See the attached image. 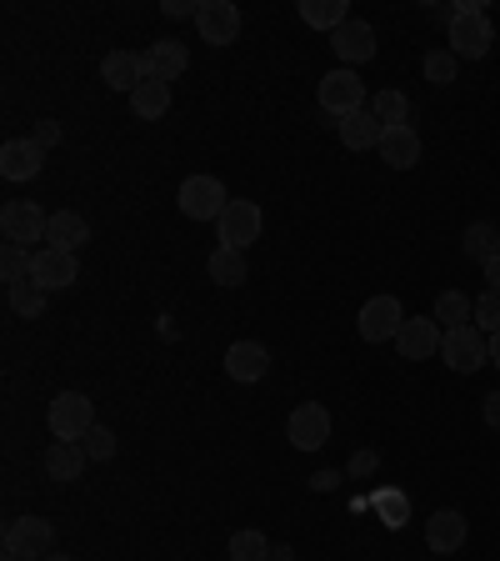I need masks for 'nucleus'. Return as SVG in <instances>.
Instances as JSON below:
<instances>
[{
  "instance_id": "obj_1",
  "label": "nucleus",
  "mask_w": 500,
  "mask_h": 561,
  "mask_svg": "<svg viewBox=\"0 0 500 561\" xmlns=\"http://www.w3.org/2000/svg\"><path fill=\"white\" fill-rule=\"evenodd\" d=\"M496 41V25L486 21V5L480 0H461L451 21V56L455 60H480Z\"/></svg>"
},
{
  "instance_id": "obj_2",
  "label": "nucleus",
  "mask_w": 500,
  "mask_h": 561,
  "mask_svg": "<svg viewBox=\"0 0 500 561\" xmlns=\"http://www.w3.org/2000/svg\"><path fill=\"white\" fill-rule=\"evenodd\" d=\"M321 111L326 116H356V111H365V85H361V76L350 66H340V70H330V76H321Z\"/></svg>"
},
{
  "instance_id": "obj_3",
  "label": "nucleus",
  "mask_w": 500,
  "mask_h": 561,
  "mask_svg": "<svg viewBox=\"0 0 500 561\" xmlns=\"http://www.w3.org/2000/svg\"><path fill=\"white\" fill-rule=\"evenodd\" d=\"M91 426H95L91 397H81V391H60V397L50 401V432H56V442H85Z\"/></svg>"
},
{
  "instance_id": "obj_4",
  "label": "nucleus",
  "mask_w": 500,
  "mask_h": 561,
  "mask_svg": "<svg viewBox=\"0 0 500 561\" xmlns=\"http://www.w3.org/2000/svg\"><path fill=\"white\" fill-rule=\"evenodd\" d=\"M225 206H231V196H225V186L216 175H186L181 181V210L190 221H221Z\"/></svg>"
},
{
  "instance_id": "obj_5",
  "label": "nucleus",
  "mask_w": 500,
  "mask_h": 561,
  "mask_svg": "<svg viewBox=\"0 0 500 561\" xmlns=\"http://www.w3.org/2000/svg\"><path fill=\"white\" fill-rule=\"evenodd\" d=\"M441 356H445L451 371L470 376V371H480V366L490 362V336L486 331H476V327H455V331H445Z\"/></svg>"
},
{
  "instance_id": "obj_6",
  "label": "nucleus",
  "mask_w": 500,
  "mask_h": 561,
  "mask_svg": "<svg viewBox=\"0 0 500 561\" xmlns=\"http://www.w3.org/2000/svg\"><path fill=\"white\" fill-rule=\"evenodd\" d=\"M50 547H56V526H50L46 516H15V522L5 526V551H15V557L46 561Z\"/></svg>"
},
{
  "instance_id": "obj_7",
  "label": "nucleus",
  "mask_w": 500,
  "mask_h": 561,
  "mask_svg": "<svg viewBox=\"0 0 500 561\" xmlns=\"http://www.w3.org/2000/svg\"><path fill=\"white\" fill-rule=\"evenodd\" d=\"M0 231H5V245L46 241L50 216L35 206V201H5V210H0Z\"/></svg>"
},
{
  "instance_id": "obj_8",
  "label": "nucleus",
  "mask_w": 500,
  "mask_h": 561,
  "mask_svg": "<svg viewBox=\"0 0 500 561\" xmlns=\"http://www.w3.org/2000/svg\"><path fill=\"white\" fill-rule=\"evenodd\" d=\"M441 346H445V327L435 316H406V327L396 336V351L406 362H431V356H441Z\"/></svg>"
},
{
  "instance_id": "obj_9",
  "label": "nucleus",
  "mask_w": 500,
  "mask_h": 561,
  "mask_svg": "<svg viewBox=\"0 0 500 561\" xmlns=\"http://www.w3.org/2000/svg\"><path fill=\"white\" fill-rule=\"evenodd\" d=\"M286 436H291L295 451H321L330 442V411L321 401H301L291 411V421H286Z\"/></svg>"
},
{
  "instance_id": "obj_10",
  "label": "nucleus",
  "mask_w": 500,
  "mask_h": 561,
  "mask_svg": "<svg viewBox=\"0 0 500 561\" xmlns=\"http://www.w3.org/2000/svg\"><path fill=\"white\" fill-rule=\"evenodd\" d=\"M406 327V311H400L396 296H371L361 306V336L365 341H396Z\"/></svg>"
},
{
  "instance_id": "obj_11",
  "label": "nucleus",
  "mask_w": 500,
  "mask_h": 561,
  "mask_svg": "<svg viewBox=\"0 0 500 561\" xmlns=\"http://www.w3.org/2000/svg\"><path fill=\"white\" fill-rule=\"evenodd\" d=\"M216 231H221V245H235V251H245V245L260 236V206H256V201H231V206L221 210Z\"/></svg>"
},
{
  "instance_id": "obj_12",
  "label": "nucleus",
  "mask_w": 500,
  "mask_h": 561,
  "mask_svg": "<svg viewBox=\"0 0 500 561\" xmlns=\"http://www.w3.org/2000/svg\"><path fill=\"white\" fill-rule=\"evenodd\" d=\"M196 31L206 46H231L235 35H241V11H235L231 0H206L196 15Z\"/></svg>"
},
{
  "instance_id": "obj_13",
  "label": "nucleus",
  "mask_w": 500,
  "mask_h": 561,
  "mask_svg": "<svg viewBox=\"0 0 500 561\" xmlns=\"http://www.w3.org/2000/svg\"><path fill=\"white\" fill-rule=\"evenodd\" d=\"M46 291H66V286H75L81 280V261H75V251H56V245H46V251H35V271H31Z\"/></svg>"
},
{
  "instance_id": "obj_14",
  "label": "nucleus",
  "mask_w": 500,
  "mask_h": 561,
  "mask_svg": "<svg viewBox=\"0 0 500 561\" xmlns=\"http://www.w3.org/2000/svg\"><path fill=\"white\" fill-rule=\"evenodd\" d=\"M46 165V151L35 146V140H5L0 146V175L5 181H35Z\"/></svg>"
},
{
  "instance_id": "obj_15",
  "label": "nucleus",
  "mask_w": 500,
  "mask_h": 561,
  "mask_svg": "<svg viewBox=\"0 0 500 561\" xmlns=\"http://www.w3.org/2000/svg\"><path fill=\"white\" fill-rule=\"evenodd\" d=\"M225 371H231V381H260V376L270 371V351L260 346V341H231V351H225Z\"/></svg>"
},
{
  "instance_id": "obj_16",
  "label": "nucleus",
  "mask_w": 500,
  "mask_h": 561,
  "mask_svg": "<svg viewBox=\"0 0 500 561\" xmlns=\"http://www.w3.org/2000/svg\"><path fill=\"white\" fill-rule=\"evenodd\" d=\"M330 46H336V56L346 60L350 70H356L361 60H371V56H375V31H371L365 21H356V15H350V21L340 25L336 35H330Z\"/></svg>"
},
{
  "instance_id": "obj_17",
  "label": "nucleus",
  "mask_w": 500,
  "mask_h": 561,
  "mask_svg": "<svg viewBox=\"0 0 500 561\" xmlns=\"http://www.w3.org/2000/svg\"><path fill=\"white\" fill-rule=\"evenodd\" d=\"M186 66H190V56L181 41H151V50H146V76H155V81H165V85L181 81Z\"/></svg>"
},
{
  "instance_id": "obj_18",
  "label": "nucleus",
  "mask_w": 500,
  "mask_h": 561,
  "mask_svg": "<svg viewBox=\"0 0 500 561\" xmlns=\"http://www.w3.org/2000/svg\"><path fill=\"white\" fill-rule=\"evenodd\" d=\"M101 81L111 85V91H136V85L146 81V56H136V50H111V56L101 60Z\"/></svg>"
},
{
  "instance_id": "obj_19",
  "label": "nucleus",
  "mask_w": 500,
  "mask_h": 561,
  "mask_svg": "<svg viewBox=\"0 0 500 561\" xmlns=\"http://www.w3.org/2000/svg\"><path fill=\"white\" fill-rule=\"evenodd\" d=\"M381 161L391 165V171H410V165L420 161V136H416V126H385V136H381Z\"/></svg>"
},
{
  "instance_id": "obj_20",
  "label": "nucleus",
  "mask_w": 500,
  "mask_h": 561,
  "mask_svg": "<svg viewBox=\"0 0 500 561\" xmlns=\"http://www.w3.org/2000/svg\"><path fill=\"white\" fill-rule=\"evenodd\" d=\"M426 547L431 551H441V557H451V551H461L466 547V516L461 512H435L431 522H426Z\"/></svg>"
},
{
  "instance_id": "obj_21",
  "label": "nucleus",
  "mask_w": 500,
  "mask_h": 561,
  "mask_svg": "<svg viewBox=\"0 0 500 561\" xmlns=\"http://www.w3.org/2000/svg\"><path fill=\"white\" fill-rule=\"evenodd\" d=\"M336 126H340V140H346L350 151H381L385 126L375 121L371 105H365V111H356V116H346V121H336Z\"/></svg>"
},
{
  "instance_id": "obj_22",
  "label": "nucleus",
  "mask_w": 500,
  "mask_h": 561,
  "mask_svg": "<svg viewBox=\"0 0 500 561\" xmlns=\"http://www.w3.org/2000/svg\"><path fill=\"white\" fill-rule=\"evenodd\" d=\"M85 446L81 442H50V451H46V471H50V481H81V471H85Z\"/></svg>"
},
{
  "instance_id": "obj_23",
  "label": "nucleus",
  "mask_w": 500,
  "mask_h": 561,
  "mask_svg": "<svg viewBox=\"0 0 500 561\" xmlns=\"http://www.w3.org/2000/svg\"><path fill=\"white\" fill-rule=\"evenodd\" d=\"M46 241L56 245V251H81V245L91 241V221H85V216H75V210H56V216H50Z\"/></svg>"
},
{
  "instance_id": "obj_24",
  "label": "nucleus",
  "mask_w": 500,
  "mask_h": 561,
  "mask_svg": "<svg viewBox=\"0 0 500 561\" xmlns=\"http://www.w3.org/2000/svg\"><path fill=\"white\" fill-rule=\"evenodd\" d=\"M130 111H136L140 121H161L165 111H171V85L155 81V76H146V81L130 91Z\"/></svg>"
},
{
  "instance_id": "obj_25",
  "label": "nucleus",
  "mask_w": 500,
  "mask_h": 561,
  "mask_svg": "<svg viewBox=\"0 0 500 561\" xmlns=\"http://www.w3.org/2000/svg\"><path fill=\"white\" fill-rule=\"evenodd\" d=\"M210 280L216 286H245V276H251V266H245V251H235V245H216L206 261Z\"/></svg>"
},
{
  "instance_id": "obj_26",
  "label": "nucleus",
  "mask_w": 500,
  "mask_h": 561,
  "mask_svg": "<svg viewBox=\"0 0 500 561\" xmlns=\"http://www.w3.org/2000/svg\"><path fill=\"white\" fill-rule=\"evenodd\" d=\"M301 21L311 25V31H330V35H336L340 25L350 21V11H346V0H301Z\"/></svg>"
},
{
  "instance_id": "obj_27",
  "label": "nucleus",
  "mask_w": 500,
  "mask_h": 561,
  "mask_svg": "<svg viewBox=\"0 0 500 561\" xmlns=\"http://www.w3.org/2000/svg\"><path fill=\"white\" fill-rule=\"evenodd\" d=\"M435 321H441L445 331L476 327V301H470L466 291H441V301H435Z\"/></svg>"
},
{
  "instance_id": "obj_28",
  "label": "nucleus",
  "mask_w": 500,
  "mask_h": 561,
  "mask_svg": "<svg viewBox=\"0 0 500 561\" xmlns=\"http://www.w3.org/2000/svg\"><path fill=\"white\" fill-rule=\"evenodd\" d=\"M46 286H40V280H35V276H25V280H15V286H11V311L15 316H25V321H31V316H40V311H46Z\"/></svg>"
},
{
  "instance_id": "obj_29",
  "label": "nucleus",
  "mask_w": 500,
  "mask_h": 561,
  "mask_svg": "<svg viewBox=\"0 0 500 561\" xmlns=\"http://www.w3.org/2000/svg\"><path fill=\"white\" fill-rule=\"evenodd\" d=\"M371 111L381 126H410V101L400 91H391V85L381 95H371Z\"/></svg>"
},
{
  "instance_id": "obj_30",
  "label": "nucleus",
  "mask_w": 500,
  "mask_h": 561,
  "mask_svg": "<svg viewBox=\"0 0 500 561\" xmlns=\"http://www.w3.org/2000/svg\"><path fill=\"white\" fill-rule=\"evenodd\" d=\"M466 256L480 261V266L500 256V231H496V226H490V221H476V226H470V231H466Z\"/></svg>"
},
{
  "instance_id": "obj_31",
  "label": "nucleus",
  "mask_w": 500,
  "mask_h": 561,
  "mask_svg": "<svg viewBox=\"0 0 500 561\" xmlns=\"http://www.w3.org/2000/svg\"><path fill=\"white\" fill-rule=\"evenodd\" d=\"M231 561H270V541L245 526V531H235L231 537Z\"/></svg>"
},
{
  "instance_id": "obj_32",
  "label": "nucleus",
  "mask_w": 500,
  "mask_h": 561,
  "mask_svg": "<svg viewBox=\"0 0 500 561\" xmlns=\"http://www.w3.org/2000/svg\"><path fill=\"white\" fill-rule=\"evenodd\" d=\"M31 271H35V256L25 251V245H5V251H0V276H5V286L25 280Z\"/></svg>"
},
{
  "instance_id": "obj_33",
  "label": "nucleus",
  "mask_w": 500,
  "mask_h": 561,
  "mask_svg": "<svg viewBox=\"0 0 500 561\" xmlns=\"http://www.w3.org/2000/svg\"><path fill=\"white\" fill-rule=\"evenodd\" d=\"M375 512H381V522L391 526V531L410 522V502L400 496V491H375Z\"/></svg>"
},
{
  "instance_id": "obj_34",
  "label": "nucleus",
  "mask_w": 500,
  "mask_h": 561,
  "mask_svg": "<svg viewBox=\"0 0 500 561\" xmlns=\"http://www.w3.org/2000/svg\"><path fill=\"white\" fill-rule=\"evenodd\" d=\"M455 66H461V60H455L451 50H431V56H426V81H431V85H451L455 81Z\"/></svg>"
},
{
  "instance_id": "obj_35",
  "label": "nucleus",
  "mask_w": 500,
  "mask_h": 561,
  "mask_svg": "<svg viewBox=\"0 0 500 561\" xmlns=\"http://www.w3.org/2000/svg\"><path fill=\"white\" fill-rule=\"evenodd\" d=\"M476 331H486V336H496L500 331V296L496 291L476 296Z\"/></svg>"
},
{
  "instance_id": "obj_36",
  "label": "nucleus",
  "mask_w": 500,
  "mask_h": 561,
  "mask_svg": "<svg viewBox=\"0 0 500 561\" xmlns=\"http://www.w3.org/2000/svg\"><path fill=\"white\" fill-rule=\"evenodd\" d=\"M85 456H91V461H111V456H116V436H111V426H91V436H85Z\"/></svg>"
},
{
  "instance_id": "obj_37",
  "label": "nucleus",
  "mask_w": 500,
  "mask_h": 561,
  "mask_svg": "<svg viewBox=\"0 0 500 561\" xmlns=\"http://www.w3.org/2000/svg\"><path fill=\"white\" fill-rule=\"evenodd\" d=\"M375 467H381V456H375V451H356V456H350V477H371Z\"/></svg>"
},
{
  "instance_id": "obj_38",
  "label": "nucleus",
  "mask_w": 500,
  "mask_h": 561,
  "mask_svg": "<svg viewBox=\"0 0 500 561\" xmlns=\"http://www.w3.org/2000/svg\"><path fill=\"white\" fill-rule=\"evenodd\" d=\"M31 140H35V146H40V151H50V146H56V140H60V126H56V121H40Z\"/></svg>"
},
{
  "instance_id": "obj_39",
  "label": "nucleus",
  "mask_w": 500,
  "mask_h": 561,
  "mask_svg": "<svg viewBox=\"0 0 500 561\" xmlns=\"http://www.w3.org/2000/svg\"><path fill=\"white\" fill-rule=\"evenodd\" d=\"M480 271H486V291H496V296H500V256H496V261H486Z\"/></svg>"
},
{
  "instance_id": "obj_40",
  "label": "nucleus",
  "mask_w": 500,
  "mask_h": 561,
  "mask_svg": "<svg viewBox=\"0 0 500 561\" xmlns=\"http://www.w3.org/2000/svg\"><path fill=\"white\" fill-rule=\"evenodd\" d=\"M486 426H496L500 432V391H490L486 397Z\"/></svg>"
},
{
  "instance_id": "obj_41",
  "label": "nucleus",
  "mask_w": 500,
  "mask_h": 561,
  "mask_svg": "<svg viewBox=\"0 0 500 561\" xmlns=\"http://www.w3.org/2000/svg\"><path fill=\"white\" fill-rule=\"evenodd\" d=\"M165 15H200V5H190V0H165Z\"/></svg>"
},
{
  "instance_id": "obj_42",
  "label": "nucleus",
  "mask_w": 500,
  "mask_h": 561,
  "mask_svg": "<svg viewBox=\"0 0 500 561\" xmlns=\"http://www.w3.org/2000/svg\"><path fill=\"white\" fill-rule=\"evenodd\" d=\"M336 481H340V471H321L311 486H315V491H336Z\"/></svg>"
},
{
  "instance_id": "obj_43",
  "label": "nucleus",
  "mask_w": 500,
  "mask_h": 561,
  "mask_svg": "<svg viewBox=\"0 0 500 561\" xmlns=\"http://www.w3.org/2000/svg\"><path fill=\"white\" fill-rule=\"evenodd\" d=\"M490 362L500 366V331H496V336H490Z\"/></svg>"
},
{
  "instance_id": "obj_44",
  "label": "nucleus",
  "mask_w": 500,
  "mask_h": 561,
  "mask_svg": "<svg viewBox=\"0 0 500 561\" xmlns=\"http://www.w3.org/2000/svg\"><path fill=\"white\" fill-rule=\"evenodd\" d=\"M46 561H75V557H66V551H50V557Z\"/></svg>"
},
{
  "instance_id": "obj_45",
  "label": "nucleus",
  "mask_w": 500,
  "mask_h": 561,
  "mask_svg": "<svg viewBox=\"0 0 500 561\" xmlns=\"http://www.w3.org/2000/svg\"><path fill=\"white\" fill-rule=\"evenodd\" d=\"M5 561H25V557H15V551H5Z\"/></svg>"
}]
</instances>
